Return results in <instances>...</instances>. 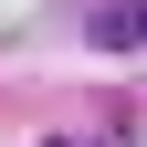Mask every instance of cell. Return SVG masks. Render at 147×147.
<instances>
[{
    "label": "cell",
    "instance_id": "1",
    "mask_svg": "<svg viewBox=\"0 0 147 147\" xmlns=\"http://www.w3.org/2000/svg\"><path fill=\"white\" fill-rule=\"evenodd\" d=\"M95 42H147V0H126V11H105V21H95Z\"/></svg>",
    "mask_w": 147,
    "mask_h": 147
},
{
    "label": "cell",
    "instance_id": "2",
    "mask_svg": "<svg viewBox=\"0 0 147 147\" xmlns=\"http://www.w3.org/2000/svg\"><path fill=\"white\" fill-rule=\"evenodd\" d=\"M53 147H74V137H53Z\"/></svg>",
    "mask_w": 147,
    "mask_h": 147
}]
</instances>
